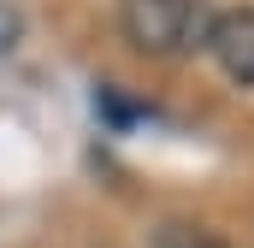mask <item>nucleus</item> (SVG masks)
<instances>
[{
    "mask_svg": "<svg viewBox=\"0 0 254 248\" xmlns=\"http://www.w3.org/2000/svg\"><path fill=\"white\" fill-rule=\"evenodd\" d=\"M119 30L148 60H172V54L190 48L195 36H207L195 0H119Z\"/></svg>",
    "mask_w": 254,
    "mask_h": 248,
    "instance_id": "nucleus-1",
    "label": "nucleus"
},
{
    "mask_svg": "<svg viewBox=\"0 0 254 248\" xmlns=\"http://www.w3.org/2000/svg\"><path fill=\"white\" fill-rule=\"evenodd\" d=\"M207 54L213 65L237 83V89H254V6H231L219 18H207Z\"/></svg>",
    "mask_w": 254,
    "mask_h": 248,
    "instance_id": "nucleus-2",
    "label": "nucleus"
},
{
    "mask_svg": "<svg viewBox=\"0 0 254 248\" xmlns=\"http://www.w3.org/2000/svg\"><path fill=\"white\" fill-rule=\"evenodd\" d=\"M148 248H225L213 231H201V225H184V219H172V225H160L154 231V243Z\"/></svg>",
    "mask_w": 254,
    "mask_h": 248,
    "instance_id": "nucleus-3",
    "label": "nucleus"
},
{
    "mask_svg": "<svg viewBox=\"0 0 254 248\" xmlns=\"http://www.w3.org/2000/svg\"><path fill=\"white\" fill-rule=\"evenodd\" d=\"M18 30H24V24H18V12H12V6L0 0V54H12V42H18Z\"/></svg>",
    "mask_w": 254,
    "mask_h": 248,
    "instance_id": "nucleus-4",
    "label": "nucleus"
}]
</instances>
